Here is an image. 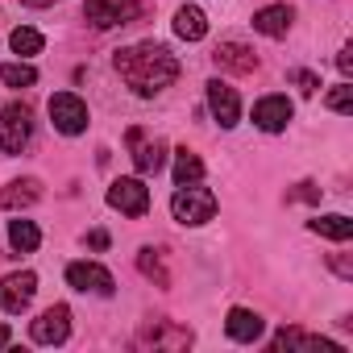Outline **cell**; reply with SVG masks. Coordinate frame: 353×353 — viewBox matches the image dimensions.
<instances>
[{
	"label": "cell",
	"mask_w": 353,
	"mask_h": 353,
	"mask_svg": "<svg viewBox=\"0 0 353 353\" xmlns=\"http://www.w3.org/2000/svg\"><path fill=\"white\" fill-rule=\"evenodd\" d=\"M117 71H121V79L137 92V96H158L162 88H170L174 79H179V59H174L166 46H158V42H137V46H125V50H117Z\"/></svg>",
	"instance_id": "obj_1"
},
{
	"label": "cell",
	"mask_w": 353,
	"mask_h": 353,
	"mask_svg": "<svg viewBox=\"0 0 353 353\" xmlns=\"http://www.w3.org/2000/svg\"><path fill=\"white\" fill-rule=\"evenodd\" d=\"M170 216L179 221V225H204V221L216 216V196L208 188L188 183V188H179V192L170 196Z\"/></svg>",
	"instance_id": "obj_2"
},
{
	"label": "cell",
	"mask_w": 353,
	"mask_h": 353,
	"mask_svg": "<svg viewBox=\"0 0 353 353\" xmlns=\"http://www.w3.org/2000/svg\"><path fill=\"white\" fill-rule=\"evenodd\" d=\"M30 137H34V112L17 100V104H9L5 112H0V150L21 154L30 145Z\"/></svg>",
	"instance_id": "obj_3"
},
{
	"label": "cell",
	"mask_w": 353,
	"mask_h": 353,
	"mask_svg": "<svg viewBox=\"0 0 353 353\" xmlns=\"http://www.w3.org/2000/svg\"><path fill=\"white\" fill-rule=\"evenodd\" d=\"M50 121H54L59 133L79 137V133L88 129V104H83L75 92H54V96H50Z\"/></svg>",
	"instance_id": "obj_4"
},
{
	"label": "cell",
	"mask_w": 353,
	"mask_h": 353,
	"mask_svg": "<svg viewBox=\"0 0 353 353\" xmlns=\"http://www.w3.org/2000/svg\"><path fill=\"white\" fill-rule=\"evenodd\" d=\"M30 336H34V345H63V341L71 336V307H67V303L46 307V312L30 324Z\"/></svg>",
	"instance_id": "obj_5"
},
{
	"label": "cell",
	"mask_w": 353,
	"mask_h": 353,
	"mask_svg": "<svg viewBox=\"0 0 353 353\" xmlns=\"http://www.w3.org/2000/svg\"><path fill=\"white\" fill-rule=\"evenodd\" d=\"M137 13H141V5H137V0H88V9H83V17H88L96 30L129 26Z\"/></svg>",
	"instance_id": "obj_6"
},
{
	"label": "cell",
	"mask_w": 353,
	"mask_h": 353,
	"mask_svg": "<svg viewBox=\"0 0 353 353\" xmlns=\"http://www.w3.org/2000/svg\"><path fill=\"white\" fill-rule=\"evenodd\" d=\"M34 295H38V274L34 270H17V274L0 279V312H26Z\"/></svg>",
	"instance_id": "obj_7"
},
{
	"label": "cell",
	"mask_w": 353,
	"mask_h": 353,
	"mask_svg": "<svg viewBox=\"0 0 353 353\" xmlns=\"http://www.w3.org/2000/svg\"><path fill=\"white\" fill-rule=\"evenodd\" d=\"M108 204H112L117 212H125V216H145V208H150V188H145L141 179H117V183L108 188Z\"/></svg>",
	"instance_id": "obj_8"
},
{
	"label": "cell",
	"mask_w": 353,
	"mask_h": 353,
	"mask_svg": "<svg viewBox=\"0 0 353 353\" xmlns=\"http://www.w3.org/2000/svg\"><path fill=\"white\" fill-rule=\"evenodd\" d=\"M291 117H295V108H291L287 96H262V100L254 104V125H258L262 133H283V129L291 125Z\"/></svg>",
	"instance_id": "obj_9"
},
{
	"label": "cell",
	"mask_w": 353,
	"mask_h": 353,
	"mask_svg": "<svg viewBox=\"0 0 353 353\" xmlns=\"http://www.w3.org/2000/svg\"><path fill=\"white\" fill-rule=\"evenodd\" d=\"M67 283L75 291H92V295H112V274L100 262H71L67 266Z\"/></svg>",
	"instance_id": "obj_10"
},
{
	"label": "cell",
	"mask_w": 353,
	"mask_h": 353,
	"mask_svg": "<svg viewBox=\"0 0 353 353\" xmlns=\"http://www.w3.org/2000/svg\"><path fill=\"white\" fill-rule=\"evenodd\" d=\"M208 108H212V117L221 121V129H233L237 117H241L237 88H229L225 79H212V83H208Z\"/></svg>",
	"instance_id": "obj_11"
},
{
	"label": "cell",
	"mask_w": 353,
	"mask_h": 353,
	"mask_svg": "<svg viewBox=\"0 0 353 353\" xmlns=\"http://www.w3.org/2000/svg\"><path fill=\"white\" fill-rule=\"evenodd\" d=\"M212 59H216L221 71H233V75H250V71H258V54H254L245 42H221Z\"/></svg>",
	"instance_id": "obj_12"
},
{
	"label": "cell",
	"mask_w": 353,
	"mask_h": 353,
	"mask_svg": "<svg viewBox=\"0 0 353 353\" xmlns=\"http://www.w3.org/2000/svg\"><path fill=\"white\" fill-rule=\"evenodd\" d=\"M129 145H133V166L141 174H158L162 162H166V145L154 137V141H141V129H129Z\"/></svg>",
	"instance_id": "obj_13"
},
{
	"label": "cell",
	"mask_w": 353,
	"mask_h": 353,
	"mask_svg": "<svg viewBox=\"0 0 353 353\" xmlns=\"http://www.w3.org/2000/svg\"><path fill=\"white\" fill-rule=\"evenodd\" d=\"M291 5H266V9H258L254 13V30L258 34H266V38H283L287 30H291Z\"/></svg>",
	"instance_id": "obj_14"
},
{
	"label": "cell",
	"mask_w": 353,
	"mask_h": 353,
	"mask_svg": "<svg viewBox=\"0 0 353 353\" xmlns=\"http://www.w3.org/2000/svg\"><path fill=\"white\" fill-rule=\"evenodd\" d=\"M38 200H42V183H38V179H17V183H9V188H0V208H9V212L30 208V204H38Z\"/></svg>",
	"instance_id": "obj_15"
},
{
	"label": "cell",
	"mask_w": 353,
	"mask_h": 353,
	"mask_svg": "<svg viewBox=\"0 0 353 353\" xmlns=\"http://www.w3.org/2000/svg\"><path fill=\"white\" fill-rule=\"evenodd\" d=\"M225 328H229V336H233V341L250 345V341H258V336H262V316H258V312H250V307H233V312H229V320H225Z\"/></svg>",
	"instance_id": "obj_16"
},
{
	"label": "cell",
	"mask_w": 353,
	"mask_h": 353,
	"mask_svg": "<svg viewBox=\"0 0 353 353\" xmlns=\"http://www.w3.org/2000/svg\"><path fill=\"white\" fill-rule=\"evenodd\" d=\"M137 345H192L188 328H170V320H150L145 332L137 336Z\"/></svg>",
	"instance_id": "obj_17"
},
{
	"label": "cell",
	"mask_w": 353,
	"mask_h": 353,
	"mask_svg": "<svg viewBox=\"0 0 353 353\" xmlns=\"http://www.w3.org/2000/svg\"><path fill=\"white\" fill-rule=\"evenodd\" d=\"M274 349H324V353H341L336 341H324V336H312V332H299V328H283L274 336Z\"/></svg>",
	"instance_id": "obj_18"
},
{
	"label": "cell",
	"mask_w": 353,
	"mask_h": 353,
	"mask_svg": "<svg viewBox=\"0 0 353 353\" xmlns=\"http://www.w3.org/2000/svg\"><path fill=\"white\" fill-rule=\"evenodd\" d=\"M174 34H179L183 42H200L208 34V17L196 9V5H183L179 13H174Z\"/></svg>",
	"instance_id": "obj_19"
},
{
	"label": "cell",
	"mask_w": 353,
	"mask_h": 353,
	"mask_svg": "<svg viewBox=\"0 0 353 353\" xmlns=\"http://www.w3.org/2000/svg\"><path fill=\"white\" fill-rule=\"evenodd\" d=\"M9 245H13V254H34V250L42 245L38 225H34V221H13V225H9Z\"/></svg>",
	"instance_id": "obj_20"
},
{
	"label": "cell",
	"mask_w": 353,
	"mask_h": 353,
	"mask_svg": "<svg viewBox=\"0 0 353 353\" xmlns=\"http://www.w3.org/2000/svg\"><path fill=\"white\" fill-rule=\"evenodd\" d=\"M200 179H204V162L192 150H179L174 154V183L188 188V183H200Z\"/></svg>",
	"instance_id": "obj_21"
},
{
	"label": "cell",
	"mask_w": 353,
	"mask_h": 353,
	"mask_svg": "<svg viewBox=\"0 0 353 353\" xmlns=\"http://www.w3.org/2000/svg\"><path fill=\"white\" fill-rule=\"evenodd\" d=\"M312 233H320V237H328V241H349L353 237V221L349 216H316L312 221Z\"/></svg>",
	"instance_id": "obj_22"
},
{
	"label": "cell",
	"mask_w": 353,
	"mask_h": 353,
	"mask_svg": "<svg viewBox=\"0 0 353 353\" xmlns=\"http://www.w3.org/2000/svg\"><path fill=\"white\" fill-rule=\"evenodd\" d=\"M137 270H141L145 279H154L158 287H170V274H166V266H162V250L145 245V250L137 254Z\"/></svg>",
	"instance_id": "obj_23"
},
{
	"label": "cell",
	"mask_w": 353,
	"mask_h": 353,
	"mask_svg": "<svg viewBox=\"0 0 353 353\" xmlns=\"http://www.w3.org/2000/svg\"><path fill=\"white\" fill-rule=\"evenodd\" d=\"M0 83H9V88H30L38 83V71L30 63H0Z\"/></svg>",
	"instance_id": "obj_24"
},
{
	"label": "cell",
	"mask_w": 353,
	"mask_h": 353,
	"mask_svg": "<svg viewBox=\"0 0 353 353\" xmlns=\"http://www.w3.org/2000/svg\"><path fill=\"white\" fill-rule=\"evenodd\" d=\"M9 46H13V54H38V50H42V34L30 30V26H17V30L9 34Z\"/></svg>",
	"instance_id": "obj_25"
},
{
	"label": "cell",
	"mask_w": 353,
	"mask_h": 353,
	"mask_svg": "<svg viewBox=\"0 0 353 353\" xmlns=\"http://www.w3.org/2000/svg\"><path fill=\"white\" fill-rule=\"evenodd\" d=\"M324 104H328L332 112H341V117H345V112H353V88H349V83H336V88L324 96Z\"/></svg>",
	"instance_id": "obj_26"
},
{
	"label": "cell",
	"mask_w": 353,
	"mask_h": 353,
	"mask_svg": "<svg viewBox=\"0 0 353 353\" xmlns=\"http://www.w3.org/2000/svg\"><path fill=\"white\" fill-rule=\"evenodd\" d=\"M291 83H299L303 96H316V88H320V79H316L312 71H291Z\"/></svg>",
	"instance_id": "obj_27"
},
{
	"label": "cell",
	"mask_w": 353,
	"mask_h": 353,
	"mask_svg": "<svg viewBox=\"0 0 353 353\" xmlns=\"http://www.w3.org/2000/svg\"><path fill=\"white\" fill-rule=\"evenodd\" d=\"M336 67H341V75H345V79L353 75V54H349V46H345V50L336 54Z\"/></svg>",
	"instance_id": "obj_28"
},
{
	"label": "cell",
	"mask_w": 353,
	"mask_h": 353,
	"mask_svg": "<svg viewBox=\"0 0 353 353\" xmlns=\"http://www.w3.org/2000/svg\"><path fill=\"white\" fill-rule=\"evenodd\" d=\"M21 5H30V9H50V5H59V0H21Z\"/></svg>",
	"instance_id": "obj_29"
},
{
	"label": "cell",
	"mask_w": 353,
	"mask_h": 353,
	"mask_svg": "<svg viewBox=\"0 0 353 353\" xmlns=\"http://www.w3.org/2000/svg\"><path fill=\"white\" fill-rule=\"evenodd\" d=\"M92 245H96V250H104V245H108V233H100V229H96V233H92Z\"/></svg>",
	"instance_id": "obj_30"
},
{
	"label": "cell",
	"mask_w": 353,
	"mask_h": 353,
	"mask_svg": "<svg viewBox=\"0 0 353 353\" xmlns=\"http://www.w3.org/2000/svg\"><path fill=\"white\" fill-rule=\"evenodd\" d=\"M9 341H13V332H9V324H0V349H5Z\"/></svg>",
	"instance_id": "obj_31"
}]
</instances>
